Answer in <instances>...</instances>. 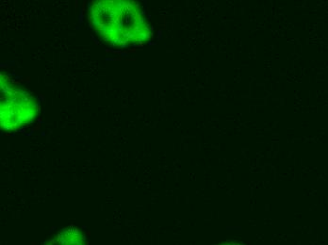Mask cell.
I'll use <instances>...</instances> for the list:
<instances>
[{
    "label": "cell",
    "mask_w": 328,
    "mask_h": 245,
    "mask_svg": "<svg viewBox=\"0 0 328 245\" xmlns=\"http://www.w3.org/2000/svg\"><path fill=\"white\" fill-rule=\"evenodd\" d=\"M94 31L115 48L141 46L152 36L151 25L140 3L130 0H99L90 6Z\"/></svg>",
    "instance_id": "cell-1"
},
{
    "label": "cell",
    "mask_w": 328,
    "mask_h": 245,
    "mask_svg": "<svg viewBox=\"0 0 328 245\" xmlns=\"http://www.w3.org/2000/svg\"><path fill=\"white\" fill-rule=\"evenodd\" d=\"M236 245V244H232V243H231V244H226V245Z\"/></svg>",
    "instance_id": "cell-4"
},
{
    "label": "cell",
    "mask_w": 328,
    "mask_h": 245,
    "mask_svg": "<svg viewBox=\"0 0 328 245\" xmlns=\"http://www.w3.org/2000/svg\"><path fill=\"white\" fill-rule=\"evenodd\" d=\"M39 113L38 101L26 90L2 84L0 122L5 131H17L28 126Z\"/></svg>",
    "instance_id": "cell-2"
},
{
    "label": "cell",
    "mask_w": 328,
    "mask_h": 245,
    "mask_svg": "<svg viewBox=\"0 0 328 245\" xmlns=\"http://www.w3.org/2000/svg\"><path fill=\"white\" fill-rule=\"evenodd\" d=\"M41 245H86V243L82 231L78 227L70 225Z\"/></svg>",
    "instance_id": "cell-3"
}]
</instances>
